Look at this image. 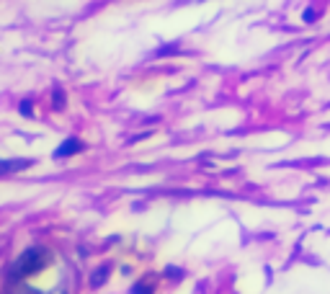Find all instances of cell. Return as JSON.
I'll return each instance as SVG.
<instances>
[{
  "label": "cell",
  "mask_w": 330,
  "mask_h": 294,
  "mask_svg": "<svg viewBox=\"0 0 330 294\" xmlns=\"http://www.w3.org/2000/svg\"><path fill=\"white\" fill-rule=\"evenodd\" d=\"M47 258H49V253L44 251V248H39V245L26 248V251L13 261V266H10V276L13 279H26V276L39 274V271L44 268V263H47Z\"/></svg>",
  "instance_id": "obj_1"
},
{
  "label": "cell",
  "mask_w": 330,
  "mask_h": 294,
  "mask_svg": "<svg viewBox=\"0 0 330 294\" xmlns=\"http://www.w3.org/2000/svg\"><path fill=\"white\" fill-rule=\"evenodd\" d=\"M83 140H77V137H67L57 150L52 152L54 155V160H60V157H73V155H77V152H83Z\"/></svg>",
  "instance_id": "obj_2"
},
{
  "label": "cell",
  "mask_w": 330,
  "mask_h": 294,
  "mask_svg": "<svg viewBox=\"0 0 330 294\" xmlns=\"http://www.w3.org/2000/svg\"><path fill=\"white\" fill-rule=\"evenodd\" d=\"M34 160H29V157H13V160H0V176H8V173H18V171H26V168H31Z\"/></svg>",
  "instance_id": "obj_3"
},
{
  "label": "cell",
  "mask_w": 330,
  "mask_h": 294,
  "mask_svg": "<svg viewBox=\"0 0 330 294\" xmlns=\"http://www.w3.org/2000/svg\"><path fill=\"white\" fill-rule=\"evenodd\" d=\"M109 274H111V266H98L93 271V276H90V287H101L109 281Z\"/></svg>",
  "instance_id": "obj_4"
},
{
  "label": "cell",
  "mask_w": 330,
  "mask_h": 294,
  "mask_svg": "<svg viewBox=\"0 0 330 294\" xmlns=\"http://www.w3.org/2000/svg\"><path fill=\"white\" fill-rule=\"evenodd\" d=\"M52 106H54L57 111H60V109L65 106V93H62V88H60V85H57V88L52 90Z\"/></svg>",
  "instance_id": "obj_5"
},
{
  "label": "cell",
  "mask_w": 330,
  "mask_h": 294,
  "mask_svg": "<svg viewBox=\"0 0 330 294\" xmlns=\"http://www.w3.org/2000/svg\"><path fill=\"white\" fill-rule=\"evenodd\" d=\"M129 294H155V289H152V284H145V281H137L132 289H129Z\"/></svg>",
  "instance_id": "obj_6"
},
{
  "label": "cell",
  "mask_w": 330,
  "mask_h": 294,
  "mask_svg": "<svg viewBox=\"0 0 330 294\" xmlns=\"http://www.w3.org/2000/svg\"><path fill=\"white\" fill-rule=\"evenodd\" d=\"M315 18H317V10H315V8H304V13H302V21H304V24H312Z\"/></svg>",
  "instance_id": "obj_7"
},
{
  "label": "cell",
  "mask_w": 330,
  "mask_h": 294,
  "mask_svg": "<svg viewBox=\"0 0 330 294\" xmlns=\"http://www.w3.org/2000/svg\"><path fill=\"white\" fill-rule=\"evenodd\" d=\"M18 111H21V114H24V116H34L31 101H21V104H18Z\"/></svg>",
  "instance_id": "obj_8"
},
{
  "label": "cell",
  "mask_w": 330,
  "mask_h": 294,
  "mask_svg": "<svg viewBox=\"0 0 330 294\" xmlns=\"http://www.w3.org/2000/svg\"><path fill=\"white\" fill-rule=\"evenodd\" d=\"M16 294H41V292L34 289V287H29V284H18V287H16Z\"/></svg>",
  "instance_id": "obj_9"
},
{
  "label": "cell",
  "mask_w": 330,
  "mask_h": 294,
  "mask_svg": "<svg viewBox=\"0 0 330 294\" xmlns=\"http://www.w3.org/2000/svg\"><path fill=\"white\" fill-rule=\"evenodd\" d=\"M165 274H168L170 279H181V276H183V271H178V268H168Z\"/></svg>",
  "instance_id": "obj_10"
}]
</instances>
